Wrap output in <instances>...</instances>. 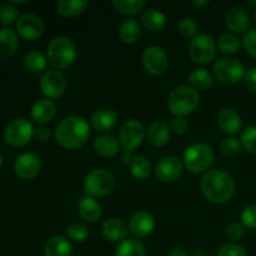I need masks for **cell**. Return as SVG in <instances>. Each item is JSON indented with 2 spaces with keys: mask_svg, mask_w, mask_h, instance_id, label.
<instances>
[{
  "mask_svg": "<svg viewBox=\"0 0 256 256\" xmlns=\"http://www.w3.org/2000/svg\"><path fill=\"white\" fill-rule=\"evenodd\" d=\"M90 136V128L86 120L78 115L64 118L58 124L55 139L62 148L78 150L86 144Z\"/></svg>",
  "mask_w": 256,
  "mask_h": 256,
  "instance_id": "obj_1",
  "label": "cell"
},
{
  "mask_svg": "<svg viewBox=\"0 0 256 256\" xmlns=\"http://www.w3.org/2000/svg\"><path fill=\"white\" fill-rule=\"evenodd\" d=\"M200 189L209 202L214 204H225L234 195L235 182L228 172L214 169L202 175Z\"/></svg>",
  "mask_w": 256,
  "mask_h": 256,
  "instance_id": "obj_2",
  "label": "cell"
},
{
  "mask_svg": "<svg viewBox=\"0 0 256 256\" xmlns=\"http://www.w3.org/2000/svg\"><path fill=\"white\" fill-rule=\"evenodd\" d=\"M48 62L55 69H66L76 59V46L66 36H56L50 40L46 48Z\"/></svg>",
  "mask_w": 256,
  "mask_h": 256,
  "instance_id": "obj_3",
  "label": "cell"
},
{
  "mask_svg": "<svg viewBox=\"0 0 256 256\" xmlns=\"http://www.w3.org/2000/svg\"><path fill=\"white\" fill-rule=\"evenodd\" d=\"M200 104L199 92L192 86H178L168 98V108L174 115L184 118L196 110Z\"/></svg>",
  "mask_w": 256,
  "mask_h": 256,
  "instance_id": "obj_4",
  "label": "cell"
},
{
  "mask_svg": "<svg viewBox=\"0 0 256 256\" xmlns=\"http://www.w3.org/2000/svg\"><path fill=\"white\" fill-rule=\"evenodd\" d=\"M215 154L210 145L198 142L186 149L184 154V166L192 174L204 172L214 162Z\"/></svg>",
  "mask_w": 256,
  "mask_h": 256,
  "instance_id": "obj_5",
  "label": "cell"
},
{
  "mask_svg": "<svg viewBox=\"0 0 256 256\" xmlns=\"http://www.w3.org/2000/svg\"><path fill=\"white\" fill-rule=\"evenodd\" d=\"M115 179L110 172L105 169H95L85 176L84 192L90 198H104L112 192Z\"/></svg>",
  "mask_w": 256,
  "mask_h": 256,
  "instance_id": "obj_6",
  "label": "cell"
},
{
  "mask_svg": "<svg viewBox=\"0 0 256 256\" xmlns=\"http://www.w3.org/2000/svg\"><path fill=\"white\" fill-rule=\"evenodd\" d=\"M214 74L222 84L234 85L242 82L246 75V68L240 60L234 58H222L214 64Z\"/></svg>",
  "mask_w": 256,
  "mask_h": 256,
  "instance_id": "obj_7",
  "label": "cell"
},
{
  "mask_svg": "<svg viewBox=\"0 0 256 256\" xmlns=\"http://www.w3.org/2000/svg\"><path fill=\"white\" fill-rule=\"evenodd\" d=\"M34 129L32 122L25 118H16L6 125L4 130V139L6 144L12 148H22L29 144L34 138Z\"/></svg>",
  "mask_w": 256,
  "mask_h": 256,
  "instance_id": "obj_8",
  "label": "cell"
},
{
  "mask_svg": "<svg viewBox=\"0 0 256 256\" xmlns=\"http://www.w3.org/2000/svg\"><path fill=\"white\" fill-rule=\"evenodd\" d=\"M215 54H216V44L209 35L199 34L190 42L189 56L195 64H208L214 59Z\"/></svg>",
  "mask_w": 256,
  "mask_h": 256,
  "instance_id": "obj_9",
  "label": "cell"
},
{
  "mask_svg": "<svg viewBox=\"0 0 256 256\" xmlns=\"http://www.w3.org/2000/svg\"><path fill=\"white\" fill-rule=\"evenodd\" d=\"M120 144L126 152H134L144 142L145 129L136 119H130L120 129Z\"/></svg>",
  "mask_w": 256,
  "mask_h": 256,
  "instance_id": "obj_10",
  "label": "cell"
},
{
  "mask_svg": "<svg viewBox=\"0 0 256 256\" xmlns=\"http://www.w3.org/2000/svg\"><path fill=\"white\" fill-rule=\"evenodd\" d=\"M168 64H169L168 54L162 46H156V45L149 46L142 52L144 69L154 76L164 74L168 69Z\"/></svg>",
  "mask_w": 256,
  "mask_h": 256,
  "instance_id": "obj_11",
  "label": "cell"
},
{
  "mask_svg": "<svg viewBox=\"0 0 256 256\" xmlns=\"http://www.w3.org/2000/svg\"><path fill=\"white\" fill-rule=\"evenodd\" d=\"M40 90L48 99H59L66 90L65 76L58 70L45 72L40 79Z\"/></svg>",
  "mask_w": 256,
  "mask_h": 256,
  "instance_id": "obj_12",
  "label": "cell"
},
{
  "mask_svg": "<svg viewBox=\"0 0 256 256\" xmlns=\"http://www.w3.org/2000/svg\"><path fill=\"white\" fill-rule=\"evenodd\" d=\"M42 169L39 156L32 152H24L19 155L14 162V172L22 180H32L36 176Z\"/></svg>",
  "mask_w": 256,
  "mask_h": 256,
  "instance_id": "obj_13",
  "label": "cell"
},
{
  "mask_svg": "<svg viewBox=\"0 0 256 256\" xmlns=\"http://www.w3.org/2000/svg\"><path fill=\"white\" fill-rule=\"evenodd\" d=\"M44 22L35 14H24L16 22L18 34L25 40H36L44 34Z\"/></svg>",
  "mask_w": 256,
  "mask_h": 256,
  "instance_id": "obj_14",
  "label": "cell"
},
{
  "mask_svg": "<svg viewBox=\"0 0 256 256\" xmlns=\"http://www.w3.org/2000/svg\"><path fill=\"white\" fill-rule=\"evenodd\" d=\"M184 164L176 156H165L155 166V175L162 182H174L182 176Z\"/></svg>",
  "mask_w": 256,
  "mask_h": 256,
  "instance_id": "obj_15",
  "label": "cell"
},
{
  "mask_svg": "<svg viewBox=\"0 0 256 256\" xmlns=\"http://www.w3.org/2000/svg\"><path fill=\"white\" fill-rule=\"evenodd\" d=\"M155 229V219L150 212H138L129 222V232L136 239H144L152 234Z\"/></svg>",
  "mask_w": 256,
  "mask_h": 256,
  "instance_id": "obj_16",
  "label": "cell"
},
{
  "mask_svg": "<svg viewBox=\"0 0 256 256\" xmlns=\"http://www.w3.org/2000/svg\"><path fill=\"white\" fill-rule=\"evenodd\" d=\"M225 25L232 34H242L250 25L249 15L242 8H232L225 15Z\"/></svg>",
  "mask_w": 256,
  "mask_h": 256,
  "instance_id": "obj_17",
  "label": "cell"
},
{
  "mask_svg": "<svg viewBox=\"0 0 256 256\" xmlns=\"http://www.w3.org/2000/svg\"><path fill=\"white\" fill-rule=\"evenodd\" d=\"M146 139L152 148H162L169 142L170 130L166 122L155 120L146 130Z\"/></svg>",
  "mask_w": 256,
  "mask_h": 256,
  "instance_id": "obj_18",
  "label": "cell"
},
{
  "mask_svg": "<svg viewBox=\"0 0 256 256\" xmlns=\"http://www.w3.org/2000/svg\"><path fill=\"white\" fill-rule=\"evenodd\" d=\"M129 226L118 218H112L106 220L102 225V235L106 240L112 242H122L126 239Z\"/></svg>",
  "mask_w": 256,
  "mask_h": 256,
  "instance_id": "obj_19",
  "label": "cell"
},
{
  "mask_svg": "<svg viewBox=\"0 0 256 256\" xmlns=\"http://www.w3.org/2000/svg\"><path fill=\"white\" fill-rule=\"evenodd\" d=\"M218 124L225 134L235 135L242 130V120L234 109H224L218 115Z\"/></svg>",
  "mask_w": 256,
  "mask_h": 256,
  "instance_id": "obj_20",
  "label": "cell"
},
{
  "mask_svg": "<svg viewBox=\"0 0 256 256\" xmlns=\"http://www.w3.org/2000/svg\"><path fill=\"white\" fill-rule=\"evenodd\" d=\"M19 48V38L14 30L9 28L0 29V62L8 60L16 52Z\"/></svg>",
  "mask_w": 256,
  "mask_h": 256,
  "instance_id": "obj_21",
  "label": "cell"
},
{
  "mask_svg": "<svg viewBox=\"0 0 256 256\" xmlns=\"http://www.w3.org/2000/svg\"><path fill=\"white\" fill-rule=\"evenodd\" d=\"M90 122H92V129L96 130V132H109L116 126L118 115L112 109H100L92 114Z\"/></svg>",
  "mask_w": 256,
  "mask_h": 256,
  "instance_id": "obj_22",
  "label": "cell"
},
{
  "mask_svg": "<svg viewBox=\"0 0 256 256\" xmlns=\"http://www.w3.org/2000/svg\"><path fill=\"white\" fill-rule=\"evenodd\" d=\"M56 112V106L50 99H39L32 108V118L38 124L52 122Z\"/></svg>",
  "mask_w": 256,
  "mask_h": 256,
  "instance_id": "obj_23",
  "label": "cell"
},
{
  "mask_svg": "<svg viewBox=\"0 0 256 256\" xmlns=\"http://www.w3.org/2000/svg\"><path fill=\"white\" fill-rule=\"evenodd\" d=\"M72 246L69 240L62 235L50 238L44 246L45 256H72Z\"/></svg>",
  "mask_w": 256,
  "mask_h": 256,
  "instance_id": "obj_24",
  "label": "cell"
},
{
  "mask_svg": "<svg viewBox=\"0 0 256 256\" xmlns=\"http://www.w3.org/2000/svg\"><path fill=\"white\" fill-rule=\"evenodd\" d=\"M79 214L85 222H95L102 218V205L90 196H84L78 204Z\"/></svg>",
  "mask_w": 256,
  "mask_h": 256,
  "instance_id": "obj_25",
  "label": "cell"
},
{
  "mask_svg": "<svg viewBox=\"0 0 256 256\" xmlns=\"http://www.w3.org/2000/svg\"><path fill=\"white\" fill-rule=\"evenodd\" d=\"M94 150L102 158H114L119 152V142L112 135H100L95 139Z\"/></svg>",
  "mask_w": 256,
  "mask_h": 256,
  "instance_id": "obj_26",
  "label": "cell"
},
{
  "mask_svg": "<svg viewBox=\"0 0 256 256\" xmlns=\"http://www.w3.org/2000/svg\"><path fill=\"white\" fill-rule=\"evenodd\" d=\"M142 24L149 32H158L165 29L168 20L164 12H162L160 10L149 9L142 15Z\"/></svg>",
  "mask_w": 256,
  "mask_h": 256,
  "instance_id": "obj_27",
  "label": "cell"
},
{
  "mask_svg": "<svg viewBox=\"0 0 256 256\" xmlns=\"http://www.w3.org/2000/svg\"><path fill=\"white\" fill-rule=\"evenodd\" d=\"M86 0H60L56 2V10L65 18H74L86 10Z\"/></svg>",
  "mask_w": 256,
  "mask_h": 256,
  "instance_id": "obj_28",
  "label": "cell"
},
{
  "mask_svg": "<svg viewBox=\"0 0 256 256\" xmlns=\"http://www.w3.org/2000/svg\"><path fill=\"white\" fill-rule=\"evenodd\" d=\"M188 79H189L190 86L196 90V92L198 90L206 92V90H209L212 86V82H214L212 75L206 69L192 70L189 74V76H188Z\"/></svg>",
  "mask_w": 256,
  "mask_h": 256,
  "instance_id": "obj_29",
  "label": "cell"
},
{
  "mask_svg": "<svg viewBox=\"0 0 256 256\" xmlns=\"http://www.w3.org/2000/svg\"><path fill=\"white\" fill-rule=\"evenodd\" d=\"M142 35L139 22L134 19H128L120 25L119 28V36L122 42L125 44H134L139 40Z\"/></svg>",
  "mask_w": 256,
  "mask_h": 256,
  "instance_id": "obj_30",
  "label": "cell"
},
{
  "mask_svg": "<svg viewBox=\"0 0 256 256\" xmlns=\"http://www.w3.org/2000/svg\"><path fill=\"white\" fill-rule=\"evenodd\" d=\"M145 246L136 239H125L119 244L115 256H145Z\"/></svg>",
  "mask_w": 256,
  "mask_h": 256,
  "instance_id": "obj_31",
  "label": "cell"
},
{
  "mask_svg": "<svg viewBox=\"0 0 256 256\" xmlns=\"http://www.w3.org/2000/svg\"><path fill=\"white\" fill-rule=\"evenodd\" d=\"M112 5L118 12L128 16L136 15L144 9V0H112Z\"/></svg>",
  "mask_w": 256,
  "mask_h": 256,
  "instance_id": "obj_32",
  "label": "cell"
},
{
  "mask_svg": "<svg viewBox=\"0 0 256 256\" xmlns=\"http://www.w3.org/2000/svg\"><path fill=\"white\" fill-rule=\"evenodd\" d=\"M25 68L32 72H42L46 69L48 58L39 50H32L25 55Z\"/></svg>",
  "mask_w": 256,
  "mask_h": 256,
  "instance_id": "obj_33",
  "label": "cell"
},
{
  "mask_svg": "<svg viewBox=\"0 0 256 256\" xmlns=\"http://www.w3.org/2000/svg\"><path fill=\"white\" fill-rule=\"evenodd\" d=\"M240 40L239 38L236 36L232 32H225V34H222L218 39L216 46L219 48L220 52L222 54L226 55H232L235 52H239L240 49Z\"/></svg>",
  "mask_w": 256,
  "mask_h": 256,
  "instance_id": "obj_34",
  "label": "cell"
},
{
  "mask_svg": "<svg viewBox=\"0 0 256 256\" xmlns=\"http://www.w3.org/2000/svg\"><path fill=\"white\" fill-rule=\"evenodd\" d=\"M130 172L135 179L145 180L152 174V164L144 156H135L130 162Z\"/></svg>",
  "mask_w": 256,
  "mask_h": 256,
  "instance_id": "obj_35",
  "label": "cell"
},
{
  "mask_svg": "<svg viewBox=\"0 0 256 256\" xmlns=\"http://www.w3.org/2000/svg\"><path fill=\"white\" fill-rule=\"evenodd\" d=\"M240 142L248 152L256 155V125H249L245 128L240 136Z\"/></svg>",
  "mask_w": 256,
  "mask_h": 256,
  "instance_id": "obj_36",
  "label": "cell"
},
{
  "mask_svg": "<svg viewBox=\"0 0 256 256\" xmlns=\"http://www.w3.org/2000/svg\"><path fill=\"white\" fill-rule=\"evenodd\" d=\"M242 142L239 139H235V138H225L222 140L219 145L220 152H222L224 156L226 158H232L235 155H238L242 150Z\"/></svg>",
  "mask_w": 256,
  "mask_h": 256,
  "instance_id": "obj_37",
  "label": "cell"
},
{
  "mask_svg": "<svg viewBox=\"0 0 256 256\" xmlns=\"http://www.w3.org/2000/svg\"><path fill=\"white\" fill-rule=\"evenodd\" d=\"M66 235L72 242H82L89 236V229L82 222H74L66 229Z\"/></svg>",
  "mask_w": 256,
  "mask_h": 256,
  "instance_id": "obj_38",
  "label": "cell"
},
{
  "mask_svg": "<svg viewBox=\"0 0 256 256\" xmlns=\"http://www.w3.org/2000/svg\"><path fill=\"white\" fill-rule=\"evenodd\" d=\"M18 15H19V10L15 5L10 4V2L0 8V22L2 25H12V22H18L19 20Z\"/></svg>",
  "mask_w": 256,
  "mask_h": 256,
  "instance_id": "obj_39",
  "label": "cell"
},
{
  "mask_svg": "<svg viewBox=\"0 0 256 256\" xmlns=\"http://www.w3.org/2000/svg\"><path fill=\"white\" fill-rule=\"evenodd\" d=\"M179 32H182V36L192 38L194 39L196 35H199V25L192 18H184L179 22Z\"/></svg>",
  "mask_w": 256,
  "mask_h": 256,
  "instance_id": "obj_40",
  "label": "cell"
},
{
  "mask_svg": "<svg viewBox=\"0 0 256 256\" xmlns=\"http://www.w3.org/2000/svg\"><path fill=\"white\" fill-rule=\"evenodd\" d=\"M246 234V228L242 222H232L228 226L226 229V236L228 239L232 242H239Z\"/></svg>",
  "mask_w": 256,
  "mask_h": 256,
  "instance_id": "obj_41",
  "label": "cell"
},
{
  "mask_svg": "<svg viewBox=\"0 0 256 256\" xmlns=\"http://www.w3.org/2000/svg\"><path fill=\"white\" fill-rule=\"evenodd\" d=\"M242 222L245 228L256 230V204L249 205L242 212Z\"/></svg>",
  "mask_w": 256,
  "mask_h": 256,
  "instance_id": "obj_42",
  "label": "cell"
},
{
  "mask_svg": "<svg viewBox=\"0 0 256 256\" xmlns=\"http://www.w3.org/2000/svg\"><path fill=\"white\" fill-rule=\"evenodd\" d=\"M246 250L244 246L236 244V242H230L225 244L222 249L219 250L218 256H246Z\"/></svg>",
  "mask_w": 256,
  "mask_h": 256,
  "instance_id": "obj_43",
  "label": "cell"
},
{
  "mask_svg": "<svg viewBox=\"0 0 256 256\" xmlns=\"http://www.w3.org/2000/svg\"><path fill=\"white\" fill-rule=\"evenodd\" d=\"M242 45H244L248 54H250L256 59V28L245 32L244 38H242Z\"/></svg>",
  "mask_w": 256,
  "mask_h": 256,
  "instance_id": "obj_44",
  "label": "cell"
},
{
  "mask_svg": "<svg viewBox=\"0 0 256 256\" xmlns=\"http://www.w3.org/2000/svg\"><path fill=\"white\" fill-rule=\"evenodd\" d=\"M188 122L184 119V118L176 116L175 119H172V125H170V129L172 130V132L176 135H182L186 132L188 130Z\"/></svg>",
  "mask_w": 256,
  "mask_h": 256,
  "instance_id": "obj_45",
  "label": "cell"
},
{
  "mask_svg": "<svg viewBox=\"0 0 256 256\" xmlns=\"http://www.w3.org/2000/svg\"><path fill=\"white\" fill-rule=\"evenodd\" d=\"M245 85L249 89L250 92L252 94H256V68H252L246 72V75H245Z\"/></svg>",
  "mask_w": 256,
  "mask_h": 256,
  "instance_id": "obj_46",
  "label": "cell"
},
{
  "mask_svg": "<svg viewBox=\"0 0 256 256\" xmlns=\"http://www.w3.org/2000/svg\"><path fill=\"white\" fill-rule=\"evenodd\" d=\"M34 138L40 142H46L50 139V130L45 125H39L34 129Z\"/></svg>",
  "mask_w": 256,
  "mask_h": 256,
  "instance_id": "obj_47",
  "label": "cell"
},
{
  "mask_svg": "<svg viewBox=\"0 0 256 256\" xmlns=\"http://www.w3.org/2000/svg\"><path fill=\"white\" fill-rule=\"evenodd\" d=\"M169 256H189V255H188V252H185L184 249H182V248H174V249L170 250Z\"/></svg>",
  "mask_w": 256,
  "mask_h": 256,
  "instance_id": "obj_48",
  "label": "cell"
},
{
  "mask_svg": "<svg viewBox=\"0 0 256 256\" xmlns=\"http://www.w3.org/2000/svg\"><path fill=\"white\" fill-rule=\"evenodd\" d=\"M192 5L196 8H204L206 6V5H209V2H208V0H204V2H202V0H199V2H198V0H194V2H192Z\"/></svg>",
  "mask_w": 256,
  "mask_h": 256,
  "instance_id": "obj_49",
  "label": "cell"
},
{
  "mask_svg": "<svg viewBox=\"0 0 256 256\" xmlns=\"http://www.w3.org/2000/svg\"><path fill=\"white\" fill-rule=\"evenodd\" d=\"M248 4L254 5V6H256V0H254V2H252V0H248Z\"/></svg>",
  "mask_w": 256,
  "mask_h": 256,
  "instance_id": "obj_50",
  "label": "cell"
},
{
  "mask_svg": "<svg viewBox=\"0 0 256 256\" xmlns=\"http://www.w3.org/2000/svg\"><path fill=\"white\" fill-rule=\"evenodd\" d=\"M2 154H0V168H2Z\"/></svg>",
  "mask_w": 256,
  "mask_h": 256,
  "instance_id": "obj_51",
  "label": "cell"
},
{
  "mask_svg": "<svg viewBox=\"0 0 256 256\" xmlns=\"http://www.w3.org/2000/svg\"><path fill=\"white\" fill-rule=\"evenodd\" d=\"M254 20H255V22H256V8H255V10H254Z\"/></svg>",
  "mask_w": 256,
  "mask_h": 256,
  "instance_id": "obj_52",
  "label": "cell"
}]
</instances>
